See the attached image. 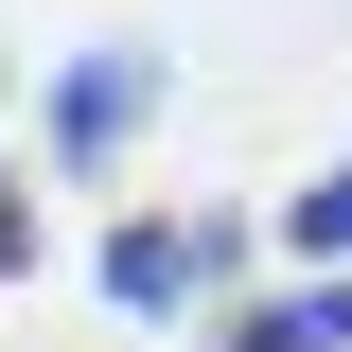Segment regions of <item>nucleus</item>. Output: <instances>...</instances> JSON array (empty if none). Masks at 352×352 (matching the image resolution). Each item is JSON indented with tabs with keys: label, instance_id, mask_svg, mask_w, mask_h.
<instances>
[{
	"label": "nucleus",
	"instance_id": "f257e3e1",
	"mask_svg": "<svg viewBox=\"0 0 352 352\" xmlns=\"http://www.w3.org/2000/svg\"><path fill=\"white\" fill-rule=\"evenodd\" d=\"M141 106H159V53H141V36L71 53V88H53V159H71V176H106V159L141 141Z\"/></svg>",
	"mask_w": 352,
	"mask_h": 352
},
{
	"label": "nucleus",
	"instance_id": "f03ea898",
	"mask_svg": "<svg viewBox=\"0 0 352 352\" xmlns=\"http://www.w3.org/2000/svg\"><path fill=\"white\" fill-rule=\"evenodd\" d=\"M212 264H229V229H194V212H124V229H106V300H124V317H176V300H212Z\"/></svg>",
	"mask_w": 352,
	"mask_h": 352
},
{
	"label": "nucleus",
	"instance_id": "7ed1b4c3",
	"mask_svg": "<svg viewBox=\"0 0 352 352\" xmlns=\"http://www.w3.org/2000/svg\"><path fill=\"white\" fill-rule=\"evenodd\" d=\"M229 352H352V282H300V300H247Z\"/></svg>",
	"mask_w": 352,
	"mask_h": 352
},
{
	"label": "nucleus",
	"instance_id": "20e7f679",
	"mask_svg": "<svg viewBox=\"0 0 352 352\" xmlns=\"http://www.w3.org/2000/svg\"><path fill=\"white\" fill-rule=\"evenodd\" d=\"M282 229H300V264H317V282H335V264H352V159L317 176V194H300V212H282Z\"/></svg>",
	"mask_w": 352,
	"mask_h": 352
},
{
	"label": "nucleus",
	"instance_id": "39448f33",
	"mask_svg": "<svg viewBox=\"0 0 352 352\" xmlns=\"http://www.w3.org/2000/svg\"><path fill=\"white\" fill-rule=\"evenodd\" d=\"M18 264H36V176L0 159V282H18Z\"/></svg>",
	"mask_w": 352,
	"mask_h": 352
}]
</instances>
